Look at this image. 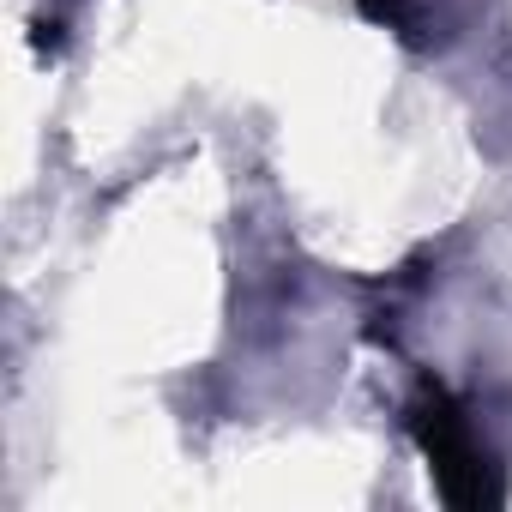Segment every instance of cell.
I'll use <instances>...</instances> for the list:
<instances>
[{"mask_svg": "<svg viewBox=\"0 0 512 512\" xmlns=\"http://www.w3.org/2000/svg\"><path fill=\"white\" fill-rule=\"evenodd\" d=\"M410 434L428 458V476L434 488L446 494V506H464V512H482V506H500V470L488 458V446L476 440L470 416L452 404L446 386L422 380L416 398H410Z\"/></svg>", "mask_w": 512, "mask_h": 512, "instance_id": "cell-1", "label": "cell"}]
</instances>
